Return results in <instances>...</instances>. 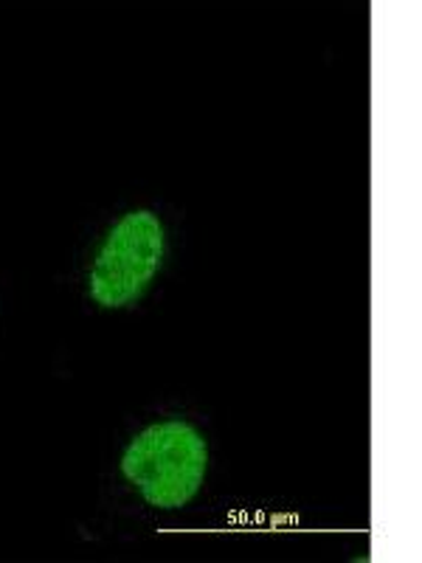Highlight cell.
I'll return each instance as SVG.
<instances>
[{"label": "cell", "instance_id": "1", "mask_svg": "<svg viewBox=\"0 0 422 563\" xmlns=\"http://www.w3.org/2000/svg\"><path fill=\"white\" fill-rule=\"evenodd\" d=\"M209 467V445L186 420H160L130 442L122 474L149 507L180 510L198 496Z\"/></svg>", "mask_w": 422, "mask_h": 563}, {"label": "cell", "instance_id": "2", "mask_svg": "<svg viewBox=\"0 0 422 563\" xmlns=\"http://www.w3.org/2000/svg\"><path fill=\"white\" fill-rule=\"evenodd\" d=\"M167 251V231L147 209L127 211L108 231L90 265L88 294L104 310H122L147 294Z\"/></svg>", "mask_w": 422, "mask_h": 563}]
</instances>
